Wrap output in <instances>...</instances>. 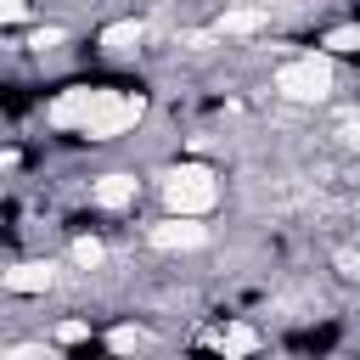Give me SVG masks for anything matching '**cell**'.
<instances>
[{
    "label": "cell",
    "mask_w": 360,
    "mask_h": 360,
    "mask_svg": "<svg viewBox=\"0 0 360 360\" xmlns=\"http://www.w3.org/2000/svg\"><path fill=\"white\" fill-rule=\"evenodd\" d=\"M208 242H214L208 219H174V214H163L158 225H146V248L152 253H197Z\"/></svg>",
    "instance_id": "277c9868"
},
{
    "label": "cell",
    "mask_w": 360,
    "mask_h": 360,
    "mask_svg": "<svg viewBox=\"0 0 360 360\" xmlns=\"http://www.w3.org/2000/svg\"><path fill=\"white\" fill-rule=\"evenodd\" d=\"M68 259H73L79 270H96V264H107V248H101L96 236H79V242L68 248Z\"/></svg>",
    "instance_id": "4fadbf2b"
},
{
    "label": "cell",
    "mask_w": 360,
    "mask_h": 360,
    "mask_svg": "<svg viewBox=\"0 0 360 360\" xmlns=\"http://www.w3.org/2000/svg\"><path fill=\"white\" fill-rule=\"evenodd\" d=\"M315 51L332 56V62H338V56H360V22H338V28H326Z\"/></svg>",
    "instance_id": "30bf717a"
},
{
    "label": "cell",
    "mask_w": 360,
    "mask_h": 360,
    "mask_svg": "<svg viewBox=\"0 0 360 360\" xmlns=\"http://www.w3.org/2000/svg\"><path fill=\"white\" fill-rule=\"evenodd\" d=\"M332 90H338V62L321 56L315 45L281 56L276 73H270V96L287 101V107H321V101H332Z\"/></svg>",
    "instance_id": "3957f363"
},
{
    "label": "cell",
    "mask_w": 360,
    "mask_h": 360,
    "mask_svg": "<svg viewBox=\"0 0 360 360\" xmlns=\"http://www.w3.org/2000/svg\"><path fill=\"white\" fill-rule=\"evenodd\" d=\"M158 197H163V214H174V219H208V214L225 202V180H219L214 163H202V158H180V163L163 169Z\"/></svg>",
    "instance_id": "7a4b0ae2"
},
{
    "label": "cell",
    "mask_w": 360,
    "mask_h": 360,
    "mask_svg": "<svg viewBox=\"0 0 360 360\" xmlns=\"http://www.w3.org/2000/svg\"><path fill=\"white\" fill-rule=\"evenodd\" d=\"M34 17V6L28 0H0V28H11V22H28Z\"/></svg>",
    "instance_id": "9a60e30c"
},
{
    "label": "cell",
    "mask_w": 360,
    "mask_h": 360,
    "mask_svg": "<svg viewBox=\"0 0 360 360\" xmlns=\"http://www.w3.org/2000/svg\"><path fill=\"white\" fill-rule=\"evenodd\" d=\"M101 343H107V354H118V360H129V354H141V349H146L152 338H146V326H135V321H124V326H112V332H107Z\"/></svg>",
    "instance_id": "8fae6325"
},
{
    "label": "cell",
    "mask_w": 360,
    "mask_h": 360,
    "mask_svg": "<svg viewBox=\"0 0 360 360\" xmlns=\"http://www.w3.org/2000/svg\"><path fill=\"white\" fill-rule=\"evenodd\" d=\"M214 343H219V354H225V360H248L264 338H259V326H248V321H225V326L214 332Z\"/></svg>",
    "instance_id": "9c48e42d"
},
{
    "label": "cell",
    "mask_w": 360,
    "mask_h": 360,
    "mask_svg": "<svg viewBox=\"0 0 360 360\" xmlns=\"http://www.w3.org/2000/svg\"><path fill=\"white\" fill-rule=\"evenodd\" d=\"M270 28V11L264 6H225L219 17H214V39H248V34H264Z\"/></svg>",
    "instance_id": "52a82bcc"
},
{
    "label": "cell",
    "mask_w": 360,
    "mask_h": 360,
    "mask_svg": "<svg viewBox=\"0 0 360 360\" xmlns=\"http://www.w3.org/2000/svg\"><path fill=\"white\" fill-rule=\"evenodd\" d=\"M141 39H146V22H141V17H118V22H107V28L96 34V45H101L107 56H129V51H141Z\"/></svg>",
    "instance_id": "ba28073f"
},
{
    "label": "cell",
    "mask_w": 360,
    "mask_h": 360,
    "mask_svg": "<svg viewBox=\"0 0 360 360\" xmlns=\"http://www.w3.org/2000/svg\"><path fill=\"white\" fill-rule=\"evenodd\" d=\"M62 281V264L56 259H17V264H0V292L11 298H39Z\"/></svg>",
    "instance_id": "5b68a950"
},
{
    "label": "cell",
    "mask_w": 360,
    "mask_h": 360,
    "mask_svg": "<svg viewBox=\"0 0 360 360\" xmlns=\"http://www.w3.org/2000/svg\"><path fill=\"white\" fill-rule=\"evenodd\" d=\"M0 169H17V152H0Z\"/></svg>",
    "instance_id": "ac0fdd59"
},
{
    "label": "cell",
    "mask_w": 360,
    "mask_h": 360,
    "mask_svg": "<svg viewBox=\"0 0 360 360\" xmlns=\"http://www.w3.org/2000/svg\"><path fill=\"white\" fill-rule=\"evenodd\" d=\"M73 343H90V321H56L51 326V349H73Z\"/></svg>",
    "instance_id": "7c38bea8"
},
{
    "label": "cell",
    "mask_w": 360,
    "mask_h": 360,
    "mask_svg": "<svg viewBox=\"0 0 360 360\" xmlns=\"http://www.w3.org/2000/svg\"><path fill=\"white\" fill-rule=\"evenodd\" d=\"M135 202H141V174H129V169H107V174L90 180V208H101V214H124V208H135Z\"/></svg>",
    "instance_id": "8992f818"
},
{
    "label": "cell",
    "mask_w": 360,
    "mask_h": 360,
    "mask_svg": "<svg viewBox=\"0 0 360 360\" xmlns=\"http://www.w3.org/2000/svg\"><path fill=\"white\" fill-rule=\"evenodd\" d=\"M338 264H343V276H354V281H360V242H354V248H343V253H338Z\"/></svg>",
    "instance_id": "2e32d148"
},
{
    "label": "cell",
    "mask_w": 360,
    "mask_h": 360,
    "mask_svg": "<svg viewBox=\"0 0 360 360\" xmlns=\"http://www.w3.org/2000/svg\"><path fill=\"white\" fill-rule=\"evenodd\" d=\"M62 39H68V28H56V22H51V28H34V34H28V51H51V45H62Z\"/></svg>",
    "instance_id": "5bb4252c"
},
{
    "label": "cell",
    "mask_w": 360,
    "mask_h": 360,
    "mask_svg": "<svg viewBox=\"0 0 360 360\" xmlns=\"http://www.w3.org/2000/svg\"><path fill=\"white\" fill-rule=\"evenodd\" d=\"M343 141H349V146H354V152H360V118H354V124H349V129H343Z\"/></svg>",
    "instance_id": "e0dca14e"
},
{
    "label": "cell",
    "mask_w": 360,
    "mask_h": 360,
    "mask_svg": "<svg viewBox=\"0 0 360 360\" xmlns=\"http://www.w3.org/2000/svg\"><path fill=\"white\" fill-rule=\"evenodd\" d=\"M45 118H51V129H68L79 141H118L146 118V96L118 90V84H68L45 107Z\"/></svg>",
    "instance_id": "6da1fadb"
}]
</instances>
